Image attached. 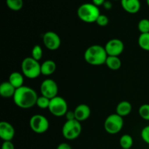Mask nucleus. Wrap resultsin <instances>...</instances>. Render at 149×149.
I'll return each instance as SVG.
<instances>
[{
    "mask_svg": "<svg viewBox=\"0 0 149 149\" xmlns=\"http://www.w3.org/2000/svg\"><path fill=\"white\" fill-rule=\"evenodd\" d=\"M40 91L42 95L49 99H52L58 96V86L53 79H47L44 80L41 84Z\"/></svg>",
    "mask_w": 149,
    "mask_h": 149,
    "instance_id": "9",
    "label": "nucleus"
},
{
    "mask_svg": "<svg viewBox=\"0 0 149 149\" xmlns=\"http://www.w3.org/2000/svg\"><path fill=\"white\" fill-rule=\"evenodd\" d=\"M119 145L122 149H131L133 145V138L128 134H125L119 139Z\"/></svg>",
    "mask_w": 149,
    "mask_h": 149,
    "instance_id": "20",
    "label": "nucleus"
},
{
    "mask_svg": "<svg viewBox=\"0 0 149 149\" xmlns=\"http://www.w3.org/2000/svg\"><path fill=\"white\" fill-rule=\"evenodd\" d=\"M38 95L33 88L27 86H23L16 89L13 96L15 104L20 109H27L32 108L36 104Z\"/></svg>",
    "mask_w": 149,
    "mask_h": 149,
    "instance_id": "1",
    "label": "nucleus"
},
{
    "mask_svg": "<svg viewBox=\"0 0 149 149\" xmlns=\"http://www.w3.org/2000/svg\"><path fill=\"white\" fill-rule=\"evenodd\" d=\"M105 49L108 56L119 57L123 52L125 45L123 42L119 39H111L107 42L105 45Z\"/></svg>",
    "mask_w": 149,
    "mask_h": 149,
    "instance_id": "10",
    "label": "nucleus"
},
{
    "mask_svg": "<svg viewBox=\"0 0 149 149\" xmlns=\"http://www.w3.org/2000/svg\"><path fill=\"white\" fill-rule=\"evenodd\" d=\"M6 4L10 10L19 11L23 7V0H6Z\"/></svg>",
    "mask_w": 149,
    "mask_h": 149,
    "instance_id": "22",
    "label": "nucleus"
},
{
    "mask_svg": "<svg viewBox=\"0 0 149 149\" xmlns=\"http://www.w3.org/2000/svg\"><path fill=\"white\" fill-rule=\"evenodd\" d=\"M15 129L8 122L3 121L0 123V138L4 141H12L15 136Z\"/></svg>",
    "mask_w": 149,
    "mask_h": 149,
    "instance_id": "12",
    "label": "nucleus"
},
{
    "mask_svg": "<svg viewBox=\"0 0 149 149\" xmlns=\"http://www.w3.org/2000/svg\"><path fill=\"white\" fill-rule=\"evenodd\" d=\"M29 125L31 129L35 133L42 134L48 130L49 123L45 116L42 114H35L31 117Z\"/></svg>",
    "mask_w": 149,
    "mask_h": 149,
    "instance_id": "8",
    "label": "nucleus"
},
{
    "mask_svg": "<svg viewBox=\"0 0 149 149\" xmlns=\"http://www.w3.org/2000/svg\"><path fill=\"white\" fill-rule=\"evenodd\" d=\"M122 8L130 14H135L141 10L140 0H121Z\"/></svg>",
    "mask_w": 149,
    "mask_h": 149,
    "instance_id": "14",
    "label": "nucleus"
},
{
    "mask_svg": "<svg viewBox=\"0 0 149 149\" xmlns=\"http://www.w3.org/2000/svg\"><path fill=\"white\" fill-rule=\"evenodd\" d=\"M124 126L123 117L117 113H112L107 116L104 122V129L111 135L117 134L122 130Z\"/></svg>",
    "mask_w": 149,
    "mask_h": 149,
    "instance_id": "6",
    "label": "nucleus"
},
{
    "mask_svg": "<svg viewBox=\"0 0 149 149\" xmlns=\"http://www.w3.org/2000/svg\"><path fill=\"white\" fill-rule=\"evenodd\" d=\"M75 119L79 122H83L88 119L91 113L90 108L87 104H79L74 109Z\"/></svg>",
    "mask_w": 149,
    "mask_h": 149,
    "instance_id": "13",
    "label": "nucleus"
},
{
    "mask_svg": "<svg viewBox=\"0 0 149 149\" xmlns=\"http://www.w3.org/2000/svg\"><path fill=\"white\" fill-rule=\"evenodd\" d=\"M138 29L141 33H149V20L147 18H143L138 22Z\"/></svg>",
    "mask_w": 149,
    "mask_h": 149,
    "instance_id": "23",
    "label": "nucleus"
},
{
    "mask_svg": "<svg viewBox=\"0 0 149 149\" xmlns=\"http://www.w3.org/2000/svg\"><path fill=\"white\" fill-rule=\"evenodd\" d=\"M8 81L16 89L20 88L23 86V82H24L23 74L17 71H14L9 76Z\"/></svg>",
    "mask_w": 149,
    "mask_h": 149,
    "instance_id": "18",
    "label": "nucleus"
},
{
    "mask_svg": "<svg viewBox=\"0 0 149 149\" xmlns=\"http://www.w3.org/2000/svg\"><path fill=\"white\" fill-rule=\"evenodd\" d=\"M65 118H66V121H71L76 119L74 111H67V113H65Z\"/></svg>",
    "mask_w": 149,
    "mask_h": 149,
    "instance_id": "30",
    "label": "nucleus"
},
{
    "mask_svg": "<svg viewBox=\"0 0 149 149\" xmlns=\"http://www.w3.org/2000/svg\"><path fill=\"white\" fill-rule=\"evenodd\" d=\"M43 55V51L40 45H36L33 46L31 50V57L36 61H39L42 58Z\"/></svg>",
    "mask_w": 149,
    "mask_h": 149,
    "instance_id": "24",
    "label": "nucleus"
},
{
    "mask_svg": "<svg viewBox=\"0 0 149 149\" xmlns=\"http://www.w3.org/2000/svg\"><path fill=\"white\" fill-rule=\"evenodd\" d=\"M56 149H72L71 146L67 143H61L57 146Z\"/></svg>",
    "mask_w": 149,
    "mask_h": 149,
    "instance_id": "31",
    "label": "nucleus"
},
{
    "mask_svg": "<svg viewBox=\"0 0 149 149\" xmlns=\"http://www.w3.org/2000/svg\"><path fill=\"white\" fill-rule=\"evenodd\" d=\"M1 149H15L14 144L12 141H4L1 145Z\"/></svg>",
    "mask_w": 149,
    "mask_h": 149,
    "instance_id": "29",
    "label": "nucleus"
},
{
    "mask_svg": "<svg viewBox=\"0 0 149 149\" xmlns=\"http://www.w3.org/2000/svg\"><path fill=\"white\" fill-rule=\"evenodd\" d=\"M105 64L109 69L112 71H117L122 66V61L117 56H108Z\"/></svg>",
    "mask_w": 149,
    "mask_h": 149,
    "instance_id": "19",
    "label": "nucleus"
},
{
    "mask_svg": "<svg viewBox=\"0 0 149 149\" xmlns=\"http://www.w3.org/2000/svg\"><path fill=\"white\" fill-rule=\"evenodd\" d=\"M138 42L141 49L149 52V33H141L138 37Z\"/></svg>",
    "mask_w": 149,
    "mask_h": 149,
    "instance_id": "21",
    "label": "nucleus"
},
{
    "mask_svg": "<svg viewBox=\"0 0 149 149\" xmlns=\"http://www.w3.org/2000/svg\"><path fill=\"white\" fill-rule=\"evenodd\" d=\"M81 122L77 119L71 121H66L62 128V135L65 139L68 141H73L78 138L81 133Z\"/></svg>",
    "mask_w": 149,
    "mask_h": 149,
    "instance_id": "5",
    "label": "nucleus"
},
{
    "mask_svg": "<svg viewBox=\"0 0 149 149\" xmlns=\"http://www.w3.org/2000/svg\"><path fill=\"white\" fill-rule=\"evenodd\" d=\"M49 103H50V99L47 98V97H45L43 95H41L38 97L36 105L40 109H45L49 108Z\"/></svg>",
    "mask_w": 149,
    "mask_h": 149,
    "instance_id": "25",
    "label": "nucleus"
},
{
    "mask_svg": "<svg viewBox=\"0 0 149 149\" xmlns=\"http://www.w3.org/2000/svg\"><path fill=\"white\" fill-rule=\"evenodd\" d=\"M108 54L104 47L99 45H93L85 50L84 58L86 62L92 65H101L106 63Z\"/></svg>",
    "mask_w": 149,
    "mask_h": 149,
    "instance_id": "2",
    "label": "nucleus"
},
{
    "mask_svg": "<svg viewBox=\"0 0 149 149\" xmlns=\"http://www.w3.org/2000/svg\"><path fill=\"white\" fill-rule=\"evenodd\" d=\"M43 43L49 50H56L61 47V40L58 33L54 31H47L43 35Z\"/></svg>",
    "mask_w": 149,
    "mask_h": 149,
    "instance_id": "11",
    "label": "nucleus"
},
{
    "mask_svg": "<svg viewBox=\"0 0 149 149\" xmlns=\"http://www.w3.org/2000/svg\"><path fill=\"white\" fill-rule=\"evenodd\" d=\"M56 63L52 60H47L41 64V74L44 76H50L56 70Z\"/></svg>",
    "mask_w": 149,
    "mask_h": 149,
    "instance_id": "16",
    "label": "nucleus"
},
{
    "mask_svg": "<svg viewBox=\"0 0 149 149\" xmlns=\"http://www.w3.org/2000/svg\"><path fill=\"white\" fill-rule=\"evenodd\" d=\"M103 7L107 10H111V9L112 8V3L110 1H108V0H106V1L104 2V4H103Z\"/></svg>",
    "mask_w": 149,
    "mask_h": 149,
    "instance_id": "33",
    "label": "nucleus"
},
{
    "mask_svg": "<svg viewBox=\"0 0 149 149\" xmlns=\"http://www.w3.org/2000/svg\"><path fill=\"white\" fill-rule=\"evenodd\" d=\"M16 88L9 81H4L0 85V95L4 98L13 97L15 93Z\"/></svg>",
    "mask_w": 149,
    "mask_h": 149,
    "instance_id": "15",
    "label": "nucleus"
},
{
    "mask_svg": "<svg viewBox=\"0 0 149 149\" xmlns=\"http://www.w3.org/2000/svg\"><path fill=\"white\" fill-rule=\"evenodd\" d=\"M141 138L146 143L149 145V125L146 126L143 128L141 133Z\"/></svg>",
    "mask_w": 149,
    "mask_h": 149,
    "instance_id": "28",
    "label": "nucleus"
},
{
    "mask_svg": "<svg viewBox=\"0 0 149 149\" xmlns=\"http://www.w3.org/2000/svg\"><path fill=\"white\" fill-rule=\"evenodd\" d=\"M106 0H92V3L96 5L97 7H100V6H103L104 2Z\"/></svg>",
    "mask_w": 149,
    "mask_h": 149,
    "instance_id": "32",
    "label": "nucleus"
},
{
    "mask_svg": "<svg viewBox=\"0 0 149 149\" xmlns=\"http://www.w3.org/2000/svg\"><path fill=\"white\" fill-rule=\"evenodd\" d=\"M113 1H119V0H113ZM121 1V0H120Z\"/></svg>",
    "mask_w": 149,
    "mask_h": 149,
    "instance_id": "35",
    "label": "nucleus"
},
{
    "mask_svg": "<svg viewBox=\"0 0 149 149\" xmlns=\"http://www.w3.org/2000/svg\"><path fill=\"white\" fill-rule=\"evenodd\" d=\"M140 116L144 120L149 121V104H143L138 109Z\"/></svg>",
    "mask_w": 149,
    "mask_h": 149,
    "instance_id": "26",
    "label": "nucleus"
},
{
    "mask_svg": "<svg viewBox=\"0 0 149 149\" xmlns=\"http://www.w3.org/2000/svg\"><path fill=\"white\" fill-rule=\"evenodd\" d=\"M146 2H147V4H148V6L149 7V0H146Z\"/></svg>",
    "mask_w": 149,
    "mask_h": 149,
    "instance_id": "34",
    "label": "nucleus"
},
{
    "mask_svg": "<svg viewBox=\"0 0 149 149\" xmlns=\"http://www.w3.org/2000/svg\"><path fill=\"white\" fill-rule=\"evenodd\" d=\"M95 23H97L98 26L103 27V26H106L108 24H109V17H108L106 15H105L100 14V15H99V17H97Z\"/></svg>",
    "mask_w": 149,
    "mask_h": 149,
    "instance_id": "27",
    "label": "nucleus"
},
{
    "mask_svg": "<svg viewBox=\"0 0 149 149\" xmlns=\"http://www.w3.org/2000/svg\"><path fill=\"white\" fill-rule=\"evenodd\" d=\"M100 15L98 7L93 3H84L81 4L77 10V15L81 21L87 23L96 22Z\"/></svg>",
    "mask_w": 149,
    "mask_h": 149,
    "instance_id": "3",
    "label": "nucleus"
},
{
    "mask_svg": "<svg viewBox=\"0 0 149 149\" xmlns=\"http://www.w3.org/2000/svg\"><path fill=\"white\" fill-rule=\"evenodd\" d=\"M132 111V105L127 100H123L118 103L116 108V113L122 117L126 116Z\"/></svg>",
    "mask_w": 149,
    "mask_h": 149,
    "instance_id": "17",
    "label": "nucleus"
},
{
    "mask_svg": "<svg viewBox=\"0 0 149 149\" xmlns=\"http://www.w3.org/2000/svg\"><path fill=\"white\" fill-rule=\"evenodd\" d=\"M22 74L27 78L33 79L41 75V64L32 57H27L21 63Z\"/></svg>",
    "mask_w": 149,
    "mask_h": 149,
    "instance_id": "4",
    "label": "nucleus"
},
{
    "mask_svg": "<svg viewBox=\"0 0 149 149\" xmlns=\"http://www.w3.org/2000/svg\"><path fill=\"white\" fill-rule=\"evenodd\" d=\"M48 109L53 116L56 117H61L65 116L68 111V104L66 100L63 97L61 96H56L50 99V103Z\"/></svg>",
    "mask_w": 149,
    "mask_h": 149,
    "instance_id": "7",
    "label": "nucleus"
}]
</instances>
